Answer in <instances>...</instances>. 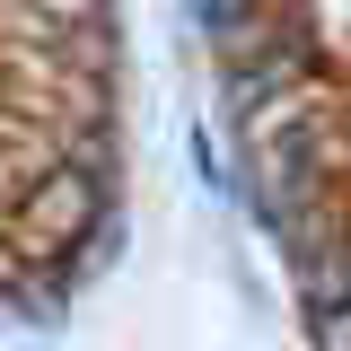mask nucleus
Returning <instances> with one entry per match:
<instances>
[{
	"mask_svg": "<svg viewBox=\"0 0 351 351\" xmlns=\"http://www.w3.org/2000/svg\"><path fill=\"white\" fill-rule=\"evenodd\" d=\"M114 211L106 0H0V316L53 307Z\"/></svg>",
	"mask_w": 351,
	"mask_h": 351,
	"instance_id": "obj_1",
	"label": "nucleus"
}]
</instances>
